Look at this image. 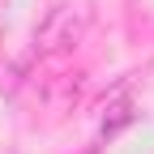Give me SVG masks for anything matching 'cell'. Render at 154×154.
I'll list each match as a JSON object with an SVG mask.
<instances>
[{
	"label": "cell",
	"instance_id": "6da1fadb",
	"mask_svg": "<svg viewBox=\"0 0 154 154\" xmlns=\"http://www.w3.org/2000/svg\"><path fill=\"white\" fill-rule=\"evenodd\" d=\"M90 22H94L90 0H64V5H56L43 17V26L34 30V56H60V51L77 47L86 38Z\"/></svg>",
	"mask_w": 154,
	"mask_h": 154
},
{
	"label": "cell",
	"instance_id": "7a4b0ae2",
	"mask_svg": "<svg viewBox=\"0 0 154 154\" xmlns=\"http://www.w3.org/2000/svg\"><path fill=\"white\" fill-rule=\"evenodd\" d=\"M128 120H133V103H128V99H120V103L111 107V116L103 120V128H99V141H107V137H116V133H120V128H124Z\"/></svg>",
	"mask_w": 154,
	"mask_h": 154
}]
</instances>
